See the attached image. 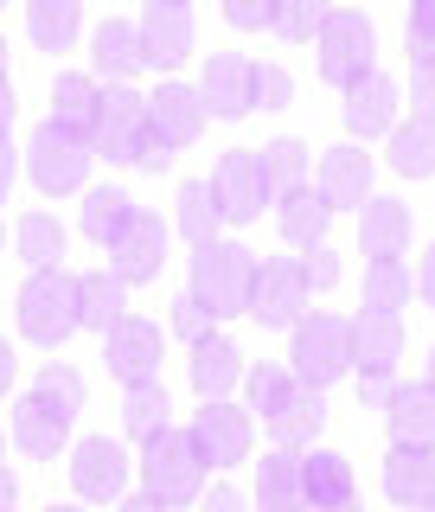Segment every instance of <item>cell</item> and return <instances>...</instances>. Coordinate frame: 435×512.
<instances>
[{
	"label": "cell",
	"mask_w": 435,
	"mask_h": 512,
	"mask_svg": "<svg viewBox=\"0 0 435 512\" xmlns=\"http://www.w3.org/2000/svg\"><path fill=\"white\" fill-rule=\"evenodd\" d=\"M84 410V378L71 365H45L39 384L13 404V448L32 461H52L64 442H71V423Z\"/></svg>",
	"instance_id": "1"
},
{
	"label": "cell",
	"mask_w": 435,
	"mask_h": 512,
	"mask_svg": "<svg viewBox=\"0 0 435 512\" xmlns=\"http://www.w3.org/2000/svg\"><path fill=\"white\" fill-rule=\"evenodd\" d=\"M135 468H141V493H154L167 512L173 506H192V500H199V487H205V474H212V468H205V455H199V442H192L186 429H173V423L154 429V436L141 442Z\"/></svg>",
	"instance_id": "2"
},
{
	"label": "cell",
	"mask_w": 435,
	"mask_h": 512,
	"mask_svg": "<svg viewBox=\"0 0 435 512\" xmlns=\"http://www.w3.org/2000/svg\"><path fill=\"white\" fill-rule=\"evenodd\" d=\"M250 288H256V250L250 244H237V237L192 244V295H199L218 320L250 314Z\"/></svg>",
	"instance_id": "3"
},
{
	"label": "cell",
	"mask_w": 435,
	"mask_h": 512,
	"mask_svg": "<svg viewBox=\"0 0 435 512\" xmlns=\"http://www.w3.org/2000/svg\"><path fill=\"white\" fill-rule=\"evenodd\" d=\"M13 320H20V333L32 346H64L77 327V276L64 263L52 269H32V276L20 282V301H13Z\"/></svg>",
	"instance_id": "4"
},
{
	"label": "cell",
	"mask_w": 435,
	"mask_h": 512,
	"mask_svg": "<svg viewBox=\"0 0 435 512\" xmlns=\"http://www.w3.org/2000/svg\"><path fill=\"white\" fill-rule=\"evenodd\" d=\"M90 141L84 135H71V128H58L52 116H45L39 128L26 135V148H20V167H26V180L45 192V199H71V192H84L90 180Z\"/></svg>",
	"instance_id": "5"
},
{
	"label": "cell",
	"mask_w": 435,
	"mask_h": 512,
	"mask_svg": "<svg viewBox=\"0 0 435 512\" xmlns=\"http://www.w3.org/2000/svg\"><path fill=\"white\" fill-rule=\"evenodd\" d=\"M288 333H295V352H288L295 384H308V391H333V384L352 372V320H340V314H301Z\"/></svg>",
	"instance_id": "6"
},
{
	"label": "cell",
	"mask_w": 435,
	"mask_h": 512,
	"mask_svg": "<svg viewBox=\"0 0 435 512\" xmlns=\"http://www.w3.org/2000/svg\"><path fill=\"white\" fill-rule=\"evenodd\" d=\"M372 58H378V26H372V13L333 7L327 20H320V32H314V64H320V77H327L333 90H346L352 77H365V71H372Z\"/></svg>",
	"instance_id": "7"
},
{
	"label": "cell",
	"mask_w": 435,
	"mask_h": 512,
	"mask_svg": "<svg viewBox=\"0 0 435 512\" xmlns=\"http://www.w3.org/2000/svg\"><path fill=\"white\" fill-rule=\"evenodd\" d=\"M148 135V96L135 84H103L96 90V122H90V154L135 167V148Z\"/></svg>",
	"instance_id": "8"
},
{
	"label": "cell",
	"mask_w": 435,
	"mask_h": 512,
	"mask_svg": "<svg viewBox=\"0 0 435 512\" xmlns=\"http://www.w3.org/2000/svg\"><path fill=\"white\" fill-rule=\"evenodd\" d=\"M160 359H167V333H160L154 320H141V314H122L116 327L103 333V365H109V378H116L122 391L160 378Z\"/></svg>",
	"instance_id": "9"
},
{
	"label": "cell",
	"mask_w": 435,
	"mask_h": 512,
	"mask_svg": "<svg viewBox=\"0 0 435 512\" xmlns=\"http://www.w3.org/2000/svg\"><path fill=\"white\" fill-rule=\"evenodd\" d=\"M212 199H218L224 224L263 218L269 205H276V192H269V173H263V154H250V148H231V154H224L218 173H212Z\"/></svg>",
	"instance_id": "10"
},
{
	"label": "cell",
	"mask_w": 435,
	"mask_h": 512,
	"mask_svg": "<svg viewBox=\"0 0 435 512\" xmlns=\"http://www.w3.org/2000/svg\"><path fill=\"white\" fill-rule=\"evenodd\" d=\"M308 276H301V263L295 256H269V263H256V288H250V314H256V327H269V333H282V327H295L301 308H308Z\"/></svg>",
	"instance_id": "11"
},
{
	"label": "cell",
	"mask_w": 435,
	"mask_h": 512,
	"mask_svg": "<svg viewBox=\"0 0 435 512\" xmlns=\"http://www.w3.org/2000/svg\"><path fill=\"white\" fill-rule=\"evenodd\" d=\"M128 474H135V461H128V448L116 436H84V442L71 448V487H77V500H96V506L122 500Z\"/></svg>",
	"instance_id": "12"
},
{
	"label": "cell",
	"mask_w": 435,
	"mask_h": 512,
	"mask_svg": "<svg viewBox=\"0 0 435 512\" xmlns=\"http://www.w3.org/2000/svg\"><path fill=\"white\" fill-rule=\"evenodd\" d=\"M167 237H173V224L167 218H154L148 205H135V218L122 224V237L109 244V269L135 288V282H154L160 269H167Z\"/></svg>",
	"instance_id": "13"
},
{
	"label": "cell",
	"mask_w": 435,
	"mask_h": 512,
	"mask_svg": "<svg viewBox=\"0 0 435 512\" xmlns=\"http://www.w3.org/2000/svg\"><path fill=\"white\" fill-rule=\"evenodd\" d=\"M135 32H141V58H148L154 71H180L192 58V45H199V26H192L186 0H148V13L135 20Z\"/></svg>",
	"instance_id": "14"
},
{
	"label": "cell",
	"mask_w": 435,
	"mask_h": 512,
	"mask_svg": "<svg viewBox=\"0 0 435 512\" xmlns=\"http://www.w3.org/2000/svg\"><path fill=\"white\" fill-rule=\"evenodd\" d=\"M186 436L199 442L205 468H237V461H250V410H237L231 397H205Z\"/></svg>",
	"instance_id": "15"
},
{
	"label": "cell",
	"mask_w": 435,
	"mask_h": 512,
	"mask_svg": "<svg viewBox=\"0 0 435 512\" xmlns=\"http://www.w3.org/2000/svg\"><path fill=\"white\" fill-rule=\"evenodd\" d=\"M301 506L308 512H359V480L340 448H308L301 455Z\"/></svg>",
	"instance_id": "16"
},
{
	"label": "cell",
	"mask_w": 435,
	"mask_h": 512,
	"mask_svg": "<svg viewBox=\"0 0 435 512\" xmlns=\"http://www.w3.org/2000/svg\"><path fill=\"white\" fill-rule=\"evenodd\" d=\"M199 103L212 122H244L250 116V58L244 52H212L199 71Z\"/></svg>",
	"instance_id": "17"
},
{
	"label": "cell",
	"mask_w": 435,
	"mask_h": 512,
	"mask_svg": "<svg viewBox=\"0 0 435 512\" xmlns=\"http://www.w3.org/2000/svg\"><path fill=\"white\" fill-rule=\"evenodd\" d=\"M340 96H346V135L352 141H372V135H391L397 128V96L404 90H397V77H384L378 64L365 77H352Z\"/></svg>",
	"instance_id": "18"
},
{
	"label": "cell",
	"mask_w": 435,
	"mask_h": 512,
	"mask_svg": "<svg viewBox=\"0 0 435 512\" xmlns=\"http://www.w3.org/2000/svg\"><path fill=\"white\" fill-rule=\"evenodd\" d=\"M205 122H212V116H205L199 90H192V84H180V77H167V84H160V90L148 96V128H154L160 141H167L173 154H180V148H192V141L205 135Z\"/></svg>",
	"instance_id": "19"
},
{
	"label": "cell",
	"mask_w": 435,
	"mask_h": 512,
	"mask_svg": "<svg viewBox=\"0 0 435 512\" xmlns=\"http://www.w3.org/2000/svg\"><path fill=\"white\" fill-rule=\"evenodd\" d=\"M314 192L333 205V212H359L365 199H372V154L359 148V141H340V148L320 154V180Z\"/></svg>",
	"instance_id": "20"
},
{
	"label": "cell",
	"mask_w": 435,
	"mask_h": 512,
	"mask_svg": "<svg viewBox=\"0 0 435 512\" xmlns=\"http://www.w3.org/2000/svg\"><path fill=\"white\" fill-rule=\"evenodd\" d=\"M384 500L404 506V512L435 506V448L391 442V455H384Z\"/></svg>",
	"instance_id": "21"
},
{
	"label": "cell",
	"mask_w": 435,
	"mask_h": 512,
	"mask_svg": "<svg viewBox=\"0 0 435 512\" xmlns=\"http://www.w3.org/2000/svg\"><path fill=\"white\" fill-rule=\"evenodd\" d=\"M263 429L276 436V448H288V455H308V448L327 436V391L295 384V391H288V404H276V410L263 416Z\"/></svg>",
	"instance_id": "22"
},
{
	"label": "cell",
	"mask_w": 435,
	"mask_h": 512,
	"mask_svg": "<svg viewBox=\"0 0 435 512\" xmlns=\"http://www.w3.org/2000/svg\"><path fill=\"white\" fill-rule=\"evenodd\" d=\"M410 231L416 224H410L404 199H378L372 192V199L359 205V250L372 256V263H397V256L410 250Z\"/></svg>",
	"instance_id": "23"
},
{
	"label": "cell",
	"mask_w": 435,
	"mask_h": 512,
	"mask_svg": "<svg viewBox=\"0 0 435 512\" xmlns=\"http://www.w3.org/2000/svg\"><path fill=\"white\" fill-rule=\"evenodd\" d=\"M404 359V314H352V372H397Z\"/></svg>",
	"instance_id": "24"
},
{
	"label": "cell",
	"mask_w": 435,
	"mask_h": 512,
	"mask_svg": "<svg viewBox=\"0 0 435 512\" xmlns=\"http://www.w3.org/2000/svg\"><path fill=\"white\" fill-rule=\"evenodd\" d=\"M250 500H256V512H308V506H301V455H288V448L256 455Z\"/></svg>",
	"instance_id": "25"
},
{
	"label": "cell",
	"mask_w": 435,
	"mask_h": 512,
	"mask_svg": "<svg viewBox=\"0 0 435 512\" xmlns=\"http://www.w3.org/2000/svg\"><path fill=\"white\" fill-rule=\"evenodd\" d=\"M237 384H244V346L224 340V333L192 340V391L199 397H231Z\"/></svg>",
	"instance_id": "26"
},
{
	"label": "cell",
	"mask_w": 435,
	"mask_h": 512,
	"mask_svg": "<svg viewBox=\"0 0 435 512\" xmlns=\"http://www.w3.org/2000/svg\"><path fill=\"white\" fill-rule=\"evenodd\" d=\"M90 58H96V77H103V84H135V77L148 71L135 20H103L96 39H90Z\"/></svg>",
	"instance_id": "27"
},
{
	"label": "cell",
	"mask_w": 435,
	"mask_h": 512,
	"mask_svg": "<svg viewBox=\"0 0 435 512\" xmlns=\"http://www.w3.org/2000/svg\"><path fill=\"white\" fill-rule=\"evenodd\" d=\"M384 429H391V442L435 448V384H429V378L397 384L391 404H384Z\"/></svg>",
	"instance_id": "28"
},
{
	"label": "cell",
	"mask_w": 435,
	"mask_h": 512,
	"mask_svg": "<svg viewBox=\"0 0 435 512\" xmlns=\"http://www.w3.org/2000/svg\"><path fill=\"white\" fill-rule=\"evenodd\" d=\"M276 224H282V244H295V250H314V244H327V224H333V205L320 199L314 186L276 192Z\"/></svg>",
	"instance_id": "29"
},
{
	"label": "cell",
	"mask_w": 435,
	"mask_h": 512,
	"mask_svg": "<svg viewBox=\"0 0 435 512\" xmlns=\"http://www.w3.org/2000/svg\"><path fill=\"white\" fill-rule=\"evenodd\" d=\"M122 314H128V282L116 276V269H90V276H77V327H84V333H109Z\"/></svg>",
	"instance_id": "30"
},
{
	"label": "cell",
	"mask_w": 435,
	"mask_h": 512,
	"mask_svg": "<svg viewBox=\"0 0 435 512\" xmlns=\"http://www.w3.org/2000/svg\"><path fill=\"white\" fill-rule=\"evenodd\" d=\"M77 32H84V0H26V39L39 45L45 58L71 52Z\"/></svg>",
	"instance_id": "31"
},
{
	"label": "cell",
	"mask_w": 435,
	"mask_h": 512,
	"mask_svg": "<svg viewBox=\"0 0 435 512\" xmlns=\"http://www.w3.org/2000/svg\"><path fill=\"white\" fill-rule=\"evenodd\" d=\"M173 231H180L186 244H212V237H224V212L212 199V180H180V192H173Z\"/></svg>",
	"instance_id": "32"
},
{
	"label": "cell",
	"mask_w": 435,
	"mask_h": 512,
	"mask_svg": "<svg viewBox=\"0 0 435 512\" xmlns=\"http://www.w3.org/2000/svg\"><path fill=\"white\" fill-rule=\"evenodd\" d=\"M128 218H135V199H128V186H96V192H84V205H77V224H84V237H90L96 250L116 244Z\"/></svg>",
	"instance_id": "33"
},
{
	"label": "cell",
	"mask_w": 435,
	"mask_h": 512,
	"mask_svg": "<svg viewBox=\"0 0 435 512\" xmlns=\"http://www.w3.org/2000/svg\"><path fill=\"white\" fill-rule=\"evenodd\" d=\"M96 90H103L96 77H84V71H64L58 84H52V122L90 141V122H96Z\"/></svg>",
	"instance_id": "34"
},
{
	"label": "cell",
	"mask_w": 435,
	"mask_h": 512,
	"mask_svg": "<svg viewBox=\"0 0 435 512\" xmlns=\"http://www.w3.org/2000/svg\"><path fill=\"white\" fill-rule=\"evenodd\" d=\"M416 295V276L404 269V256L397 263H365V282H359V301L372 314H404Z\"/></svg>",
	"instance_id": "35"
},
{
	"label": "cell",
	"mask_w": 435,
	"mask_h": 512,
	"mask_svg": "<svg viewBox=\"0 0 435 512\" xmlns=\"http://www.w3.org/2000/svg\"><path fill=\"white\" fill-rule=\"evenodd\" d=\"M13 250H20L26 269H52L64 263V224L52 212H26L20 224H13Z\"/></svg>",
	"instance_id": "36"
},
{
	"label": "cell",
	"mask_w": 435,
	"mask_h": 512,
	"mask_svg": "<svg viewBox=\"0 0 435 512\" xmlns=\"http://www.w3.org/2000/svg\"><path fill=\"white\" fill-rule=\"evenodd\" d=\"M391 167H397V180H429L435 173V122L410 116L404 128H391Z\"/></svg>",
	"instance_id": "37"
},
{
	"label": "cell",
	"mask_w": 435,
	"mask_h": 512,
	"mask_svg": "<svg viewBox=\"0 0 435 512\" xmlns=\"http://www.w3.org/2000/svg\"><path fill=\"white\" fill-rule=\"evenodd\" d=\"M167 410H173V397L160 391V378L128 384V397H122V429H128L135 442H148L154 429H167Z\"/></svg>",
	"instance_id": "38"
},
{
	"label": "cell",
	"mask_w": 435,
	"mask_h": 512,
	"mask_svg": "<svg viewBox=\"0 0 435 512\" xmlns=\"http://www.w3.org/2000/svg\"><path fill=\"white\" fill-rule=\"evenodd\" d=\"M256 154H263L269 192H295V186H308V154H314V148H301V135H276L269 148H256Z\"/></svg>",
	"instance_id": "39"
},
{
	"label": "cell",
	"mask_w": 435,
	"mask_h": 512,
	"mask_svg": "<svg viewBox=\"0 0 435 512\" xmlns=\"http://www.w3.org/2000/svg\"><path fill=\"white\" fill-rule=\"evenodd\" d=\"M333 13V0H276V20H269V32L288 45H314L320 20Z\"/></svg>",
	"instance_id": "40"
},
{
	"label": "cell",
	"mask_w": 435,
	"mask_h": 512,
	"mask_svg": "<svg viewBox=\"0 0 435 512\" xmlns=\"http://www.w3.org/2000/svg\"><path fill=\"white\" fill-rule=\"evenodd\" d=\"M244 378H250V410L256 416L288 404V391H295V372H288V365H244Z\"/></svg>",
	"instance_id": "41"
},
{
	"label": "cell",
	"mask_w": 435,
	"mask_h": 512,
	"mask_svg": "<svg viewBox=\"0 0 435 512\" xmlns=\"http://www.w3.org/2000/svg\"><path fill=\"white\" fill-rule=\"evenodd\" d=\"M295 103V77L282 64H250V109H288Z\"/></svg>",
	"instance_id": "42"
},
{
	"label": "cell",
	"mask_w": 435,
	"mask_h": 512,
	"mask_svg": "<svg viewBox=\"0 0 435 512\" xmlns=\"http://www.w3.org/2000/svg\"><path fill=\"white\" fill-rule=\"evenodd\" d=\"M404 52H410V64H435V0H410V13H404Z\"/></svg>",
	"instance_id": "43"
},
{
	"label": "cell",
	"mask_w": 435,
	"mask_h": 512,
	"mask_svg": "<svg viewBox=\"0 0 435 512\" xmlns=\"http://www.w3.org/2000/svg\"><path fill=\"white\" fill-rule=\"evenodd\" d=\"M173 333H180V340L192 346V340H205V333H218V314H212V308H205V301L186 288V295L173 301Z\"/></svg>",
	"instance_id": "44"
},
{
	"label": "cell",
	"mask_w": 435,
	"mask_h": 512,
	"mask_svg": "<svg viewBox=\"0 0 435 512\" xmlns=\"http://www.w3.org/2000/svg\"><path fill=\"white\" fill-rule=\"evenodd\" d=\"M224 20H231L237 32H269V20H276V0H224Z\"/></svg>",
	"instance_id": "45"
},
{
	"label": "cell",
	"mask_w": 435,
	"mask_h": 512,
	"mask_svg": "<svg viewBox=\"0 0 435 512\" xmlns=\"http://www.w3.org/2000/svg\"><path fill=\"white\" fill-rule=\"evenodd\" d=\"M301 276H308V288H333V282L346 276L340 250H333V244H314V250H308V263H301Z\"/></svg>",
	"instance_id": "46"
},
{
	"label": "cell",
	"mask_w": 435,
	"mask_h": 512,
	"mask_svg": "<svg viewBox=\"0 0 435 512\" xmlns=\"http://www.w3.org/2000/svg\"><path fill=\"white\" fill-rule=\"evenodd\" d=\"M410 103L423 122H435V64H410Z\"/></svg>",
	"instance_id": "47"
},
{
	"label": "cell",
	"mask_w": 435,
	"mask_h": 512,
	"mask_svg": "<svg viewBox=\"0 0 435 512\" xmlns=\"http://www.w3.org/2000/svg\"><path fill=\"white\" fill-rule=\"evenodd\" d=\"M135 167H141V173H167V167H173V148L154 135V128L141 135V148H135Z\"/></svg>",
	"instance_id": "48"
},
{
	"label": "cell",
	"mask_w": 435,
	"mask_h": 512,
	"mask_svg": "<svg viewBox=\"0 0 435 512\" xmlns=\"http://www.w3.org/2000/svg\"><path fill=\"white\" fill-rule=\"evenodd\" d=\"M391 391H397V372H359V404L384 410V404H391Z\"/></svg>",
	"instance_id": "49"
},
{
	"label": "cell",
	"mask_w": 435,
	"mask_h": 512,
	"mask_svg": "<svg viewBox=\"0 0 435 512\" xmlns=\"http://www.w3.org/2000/svg\"><path fill=\"white\" fill-rule=\"evenodd\" d=\"M13 173H20V148L0 135V205H7V192H13Z\"/></svg>",
	"instance_id": "50"
},
{
	"label": "cell",
	"mask_w": 435,
	"mask_h": 512,
	"mask_svg": "<svg viewBox=\"0 0 435 512\" xmlns=\"http://www.w3.org/2000/svg\"><path fill=\"white\" fill-rule=\"evenodd\" d=\"M205 512H250V500L237 487H212V493H205Z\"/></svg>",
	"instance_id": "51"
},
{
	"label": "cell",
	"mask_w": 435,
	"mask_h": 512,
	"mask_svg": "<svg viewBox=\"0 0 435 512\" xmlns=\"http://www.w3.org/2000/svg\"><path fill=\"white\" fill-rule=\"evenodd\" d=\"M410 276H416V295H423V301H429V308H435V244L423 250V263H416V269H410Z\"/></svg>",
	"instance_id": "52"
},
{
	"label": "cell",
	"mask_w": 435,
	"mask_h": 512,
	"mask_svg": "<svg viewBox=\"0 0 435 512\" xmlns=\"http://www.w3.org/2000/svg\"><path fill=\"white\" fill-rule=\"evenodd\" d=\"M13 116H20V96H13L7 71H0V135H7V128H13Z\"/></svg>",
	"instance_id": "53"
},
{
	"label": "cell",
	"mask_w": 435,
	"mask_h": 512,
	"mask_svg": "<svg viewBox=\"0 0 435 512\" xmlns=\"http://www.w3.org/2000/svg\"><path fill=\"white\" fill-rule=\"evenodd\" d=\"M13 372H20V359H13V340H0V397L13 391Z\"/></svg>",
	"instance_id": "54"
},
{
	"label": "cell",
	"mask_w": 435,
	"mask_h": 512,
	"mask_svg": "<svg viewBox=\"0 0 435 512\" xmlns=\"http://www.w3.org/2000/svg\"><path fill=\"white\" fill-rule=\"evenodd\" d=\"M116 512H167V506H160L154 493H122V500H116Z\"/></svg>",
	"instance_id": "55"
},
{
	"label": "cell",
	"mask_w": 435,
	"mask_h": 512,
	"mask_svg": "<svg viewBox=\"0 0 435 512\" xmlns=\"http://www.w3.org/2000/svg\"><path fill=\"white\" fill-rule=\"evenodd\" d=\"M13 506H20V480L0 468V512H13Z\"/></svg>",
	"instance_id": "56"
},
{
	"label": "cell",
	"mask_w": 435,
	"mask_h": 512,
	"mask_svg": "<svg viewBox=\"0 0 435 512\" xmlns=\"http://www.w3.org/2000/svg\"><path fill=\"white\" fill-rule=\"evenodd\" d=\"M45 512H84V506H45Z\"/></svg>",
	"instance_id": "57"
},
{
	"label": "cell",
	"mask_w": 435,
	"mask_h": 512,
	"mask_svg": "<svg viewBox=\"0 0 435 512\" xmlns=\"http://www.w3.org/2000/svg\"><path fill=\"white\" fill-rule=\"evenodd\" d=\"M429 384H435V346H429Z\"/></svg>",
	"instance_id": "58"
},
{
	"label": "cell",
	"mask_w": 435,
	"mask_h": 512,
	"mask_svg": "<svg viewBox=\"0 0 435 512\" xmlns=\"http://www.w3.org/2000/svg\"><path fill=\"white\" fill-rule=\"evenodd\" d=\"M0 71H7V39H0Z\"/></svg>",
	"instance_id": "59"
},
{
	"label": "cell",
	"mask_w": 435,
	"mask_h": 512,
	"mask_svg": "<svg viewBox=\"0 0 435 512\" xmlns=\"http://www.w3.org/2000/svg\"><path fill=\"white\" fill-rule=\"evenodd\" d=\"M0 244H7V224H0Z\"/></svg>",
	"instance_id": "60"
},
{
	"label": "cell",
	"mask_w": 435,
	"mask_h": 512,
	"mask_svg": "<svg viewBox=\"0 0 435 512\" xmlns=\"http://www.w3.org/2000/svg\"><path fill=\"white\" fill-rule=\"evenodd\" d=\"M0 448H7V436H0ZM0 468H7V461H0Z\"/></svg>",
	"instance_id": "61"
},
{
	"label": "cell",
	"mask_w": 435,
	"mask_h": 512,
	"mask_svg": "<svg viewBox=\"0 0 435 512\" xmlns=\"http://www.w3.org/2000/svg\"><path fill=\"white\" fill-rule=\"evenodd\" d=\"M423 512H435V506H423Z\"/></svg>",
	"instance_id": "62"
},
{
	"label": "cell",
	"mask_w": 435,
	"mask_h": 512,
	"mask_svg": "<svg viewBox=\"0 0 435 512\" xmlns=\"http://www.w3.org/2000/svg\"><path fill=\"white\" fill-rule=\"evenodd\" d=\"M0 7H7V0H0Z\"/></svg>",
	"instance_id": "63"
},
{
	"label": "cell",
	"mask_w": 435,
	"mask_h": 512,
	"mask_svg": "<svg viewBox=\"0 0 435 512\" xmlns=\"http://www.w3.org/2000/svg\"><path fill=\"white\" fill-rule=\"evenodd\" d=\"M173 512H180V506H173Z\"/></svg>",
	"instance_id": "64"
}]
</instances>
